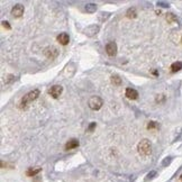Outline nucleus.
Listing matches in <instances>:
<instances>
[{"instance_id":"obj_6","label":"nucleus","mask_w":182,"mask_h":182,"mask_svg":"<svg viewBox=\"0 0 182 182\" xmlns=\"http://www.w3.org/2000/svg\"><path fill=\"white\" fill-rule=\"evenodd\" d=\"M106 52L109 56H115L117 54V44L115 42H109L106 45Z\"/></svg>"},{"instance_id":"obj_18","label":"nucleus","mask_w":182,"mask_h":182,"mask_svg":"<svg viewBox=\"0 0 182 182\" xmlns=\"http://www.w3.org/2000/svg\"><path fill=\"white\" fill-rule=\"evenodd\" d=\"M166 20L169 23H173V21H176V17L173 14H166Z\"/></svg>"},{"instance_id":"obj_7","label":"nucleus","mask_w":182,"mask_h":182,"mask_svg":"<svg viewBox=\"0 0 182 182\" xmlns=\"http://www.w3.org/2000/svg\"><path fill=\"white\" fill-rule=\"evenodd\" d=\"M23 14H24V6H21V5H16V6L12 7V9H11V15H12L14 17L19 18V17H21Z\"/></svg>"},{"instance_id":"obj_17","label":"nucleus","mask_w":182,"mask_h":182,"mask_svg":"<svg viewBox=\"0 0 182 182\" xmlns=\"http://www.w3.org/2000/svg\"><path fill=\"white\" fill-rule=\"evenodd\" d=\"M154 128H159V124L156 121H150L147 124V129H154Z\"/></svg>"},{"instance_id":"obj_1","label":"nucleus","mask_w":182,"mask_h":182,"mask_svg":"<svg viewBox=\"0 0 182 182\" xmlns=\"http://www.w3.org/2000/svg\"><path fill=\"white\" fill-rule=\"evenodd\" d=\"M38 96H39V90L38 89H35V90L28 92L26 96H24V98L20 101V108L26 109L33 101L36 100L37 98H38Z\"/></svg>"},{"instance_id":"obj_3","label":"nucleus","mask_w":182,"mask_h":182,"mask_svg":"<svg viewBox=\"0 0 182 182\" xmlns=\"http://www.w3.org/2000/svg\"><path fill=\"white\" fill-rule=\"evenodd\" d=\"M90 109L92 110H99L102 107L103 105V101L101 99L100 97H97V96H93L89 99V102H88Z\"/></svg>"},{"instance_id":"obj_4","label":"nucleus","mask_w":182,"mask_h":182,"mask_svg":"<svg viewBox=\"0 0 182 182\" xmlns=\"http://www.w3.org/2000/svg\"><path fill=\"white\" fill-rule=\"evenodd\" d=\"M44 54L47 59L50 60H53L56 59L57 55H59V50L55 47V46H47L45 50H44Z\"/></svg>"},{"instance_id":"obj_13","label":"nucleus","mask_w":182,"mask_h":182,"mask_svg":"<svg viewBox=\"0 0 182 182\" xmlns=\"http://www.w3.org/2000/svg\"><path fill=\"white\" fill-rule=\"evenodd\" d=\"M85 11L87 12H89V14H92V12H96V10H97V6L94 5V3H87L85 5Z\"/></svg>"},{"instance_id":"obj_19","label":"nucleus","mask_w":182,"mask_h":182,"mask_svg":"<svg viewBox=\"0 0 182 182\" xmlns=\"http://www.w3.org/2000/svg\"><path fill=\"white\" fill-rule=\"evenodd\" d=\"M94 128H96V123H91L90 125H89V127H88V129H87V130H88L89 133H91V132H92V130H93Z\"/></svg>"},{"instance_id":"obj_5","label":"nucleus","mask_w":182,"mask_h":182,"mask_svg":"<svg viewBox=\"0 0 182 182\" xmlns=\"http://www.w3.org/2000/svg\"><path fill=\"white\" fill-rule=\"evenodd\" d=\"M62 91H63V88H62V85H59V84H55L53 87H51V89L48 90V93L53 97V98H59L60 96H61V93H62Z\"/></svg>"},{"instance_id":"obj_2","label":"nucleus","mask_w":182,"mask_h":182,"mask_svg":"<svg viewBox=\"0 0 182 182\" xmlns=\"http://www.w3.org/2000/svg\"><path fill=\"white\" fill-rule=\"evenodd\" d=\"M137 151H138L139 154L143 155V156L150 155L152 153V144H151V142L148 139H146V138L142 139L138 143V145H137Z\"/></svg>"},{"instance_id":"obj_23","label":"nucleus","mask_w":182,"mask_h":182,"mask_svg":"<svg viewBox=\"0 0 182 182\" xmlns=\"http://www.w3.org/2000/svg\"><path fill=\"white\" fill-rule=\"evenodd\" d=\"M154 175H156V172H155V171H152V172H150L147 174V179H152Z\"/></svg>"},{"instance_id":"obj_15","label":"nucleus","mask_w":182,"mask_h":182,"mask_svg":"<svg viewBox=\"0 0 182 182\" xmlns=\"http://www.w3.org/2000/svg\"><path fill=\"white\" fill-rule=\"evenodd\" d=\"M182 69V62H174V63H172V65H171V71L172 72H178V71H180Z\"/></svg>"},{"instance_id":"obj_9","label":"nucleus","mask_w":182,"mask_h":182,"mask_svg":"<svg viewBox=\"0 0 182 182\" xmlns=\"http://www.w3.org/2000/svg\"><path fill=\"white\" fill-rule=\"evenodd\" d=\"M56 39H57V42H59L61 45H66V44H69V42H70V36H69L66 33H61L60 35H57Z\"/></svg>"},{"instance_id":"obj_21","label":"nucleus","mask_w":182,"mask_h":182,"mask_svg":"<svg viewBox=\"0 0 182 182\" xmlns=\"http://www.w3.org/2000/svg\"><path fill=\"white\" fill-rule=\"evenodd\" d=\"M157 5L161 6V7H169V3H168V2H164V1H159Z\"/></svg>"},{"instance_id":"obj_20","label":"nucleus","mask_w":182,"mask_h":182,"mask_svg":"<svg viewBox=\"0 0 182 182\" xmlns=\"http://www.w3.org/2000/svg\"><path fill=\"white\" fill-rule=\"evenodd\" d=\"M1 24H2V26L6 28V29H8V30L11 29V27H10V25H9V23H8V21H5V20H3Z\"/></svg>"},{"instance_id":"obj_11","label":"nucleus","mask_w":182,"mask_h":182,"mask_svg":"<svg viewBox=\"0 0 182 182\" xmlns=\"http://www.w3.org/2000/svg\"><path fill=\"white\" fill-rule=\"evenodd\" d=\"M79 141L77 139V138H72V139H70L66 144H65V150L66 151H69V150H73V148H77L78 146H79Z\"/></svg>"},{"instance_id":"obj_8","label":"nucleus","mask_w":182,"mask_h":182,"mask_svg":"<svg viewBox=\"0 0 182 182\" xmlns=\"http://www.w3.org/2000/svg\"><path fill=\"white\" fill-rule=\"evenodd\" d=\"M99 32V26H96V25H91L89 27H87L84 30H83V33L87 35V36H94L97 33Z\"/></svg>"},{"instance_id":"obj_10","label":"nucleus","mask_w":182,"mask_h":182,"mask_svg":"<svg viewBox=\"0 0 182 182\" xmlns=\"http://www.w3.org/2000/svg\"><path fill=\"white\" fill-rule=\"evenodd\" d=\"M125 94H126V97L128 99H132V100H136L138 98V92L135 89H133V88H127Z\"/></svg>"},{"instance_id":"obj_25","label":"nucleus","mask_w":182,"mask_h":182,"mask_svg":"<svg viewBox=\"0 0 182 182\" xmlns=\"http://www.w3.org/2000/svg\"><path fill=\"white\" fill-rule=\"evenodd\" d=\"M180 180L182 181V174H181V176H180Z\"/></svg>"},{"instance_id":"obj_12","label":"nucleus","mask_w":182,"mask_h":182,"mask_svg":"<svg viewBox=\"0 0 182 182\" xmlns=\"http://www.w3.org/2000/svg\"><path fill=\"white\" fill-rule=\"evenodd\" d=\"M42 171V168H39V166H35V168H29L27 170V172H26V174H27L28 176H35L36 174H38V173Z\"/></svg>"},{"instance_id":"obj_16","label":"nucleus","mask_w":182,"mask_h":182,"mask_svg":"<svg viewBox=\"0 0 182 182\" xmlns=\"http://www.w3.org/2000/svg\"><path fill=\"white\" fill-rule=\"evenodd\" d=\"M111 82L114 85H120L121 84V79L119 78V75L115 74V75H111Z\"/></svg>"},{"instance_id":"obj_22","label":"nucleus","mask_w":182,"mask_h":182,"mask_svg":"<svg viewBox=\"0 0 182 182\" xmlns=\"http://www.w3.org/2000/svg\"><path fill=\"white\" fill-rule=\"evenodd\" d=\"M170 162H171V157H166V159L163 161V165L164 166H166V165H169V164H170Z\"/></svg>"},{"instance_id":"obj_14","label":"nucleus","mask_w":182,"mask_h":182,"mask_svg":"<svg viewBox=\"0 0 182 182\" xmlns=\"http://www.w3.org/2000/svg\"><path fill=\"white\" fill-rule=\"evenodd\" d=\"M126 16H127L129 19L136 18V16H137L136 9H135V8H129V9L127 10V12H126Z\"/></svg>"},{"instance_id":"obj_24","label":"nucleus","mask_w":182,"mask_h":182,"mask_svg":"<svg viewBox=\"0 0 182 182\" xmlns=\"http://www.w3.org/2000/svg\"><path fill=\"white\" fill-rule=\"evenodd\" d=\"M7 78H8V80L6 81V83H9V82L11 81V80H14V75H8Z\"/></svg>"}]
</instances>
